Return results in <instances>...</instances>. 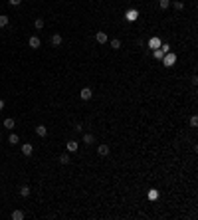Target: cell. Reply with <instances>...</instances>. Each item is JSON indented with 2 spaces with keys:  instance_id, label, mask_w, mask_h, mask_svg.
<instances>
[{
  "instance_id": "obj_17",
  "label": "cell",
  "mask_w": 198,
  "mask_h": 220,
  "mask_svg": "<svg viewBox=\"0 0 198 220\" xmlns=\"http://www.w3.org/2000/svg\"><path fill=\"white\" fill-rule=\"evenodd\" d=\"M8 22H10V18H8V16L0 14V28H6V26H8Z\"/></svg>"
},
{
  "instance_id": "obj_6",
  "label": "cell",
  "mask_w": 198,
  "mask_h": 220,
  "mask_svg": "<svg viewBox=\"0 0 198 220\" xmlns=\"http://www.w3.org/2000/svg\"><path fill=\"white\" fill-rule=\"evenodd\" d=\"M95 40H97V44H107V34L105 32H97L95 34Z\"/></svg>"
},
{
  "instance_id": "obj_14",
  "label": "cell",
  "mask_w": 198,
  "mask_h": 220,
  "mask_svg": "<svg viewBox=\"0 0 198 220\" xmlns=\"http://www.w3.org/2000/svg\"><path fill=\"white\" fill-rule=\"evenodd\" d=\"M137 16H139V12H137V10H129V12H127V20H129V22L137 20Z\"/></svg>"
},
{
  "instance_id": "obj_24",
  "label": "cell",
  "mask_w": 198,
  "mask_h": 220,
  "mask_svg": "<svg viewBox=\"0 0 198 220\" xmlns=\"http://www.w3.org/2000/svg\"><path fill=\"white\" fill-rule=\"evenodd\" d=\"M172 6H175V10H182L184 8V4L180 2V0H176V2H172Z\"/></svg>"
},
{
  "instance_id": "obj_2",
  "label": "cell",
  "mask_w": 198,
  "mask_h": 220,
  "mask_svg": "<svg viewBox=\"0 0 198 220\" xmlns=\"http://www.w3.org/2000/svg\"><path fill=\"white\" fill-rule=\"evenodd\" d=\"M28 46H30V48H32V50H38L40 46H42V40H40L38 36H32V38L28 40Z\"/></svg>"
},
{
  "instance_id": "obj_7",
  "label": "cell",
  "mask_w": 198,
  "mask_h": 220,
  "mask_svg": "<svg viewBox=\"0 0 198 220\" xmlns=\"http://www.w3.org/2000/svg\"><path fill=\"white\" fill-rule=\"evenodd\" d=\"M77 149H79V143H77V141H67V151H70V153H76Z\"/></svg>"
},
{
  "instance_id": "obj_26",
  "label": "cell",
  "mask_w": 198,
  "mask_h": 220,
  "mask_svg": "<svg viewBox=\"0 0 198 220\" xmlns=\"http://www.w3.org/2000/svg\"><path fill=\"white\" fill-rule=\"evenodd\" d=\"M8 2H10V6H20L22 4V0H8Z\"/></svg>"
},
{
  "instance_id": "obj_23",
  "label": "cell",
  "mask_w": 198,
  "mask_h": 220,
  "mask_svg": "<svg viewBox=\"0 0 198 220\" xmlns=\"http://www.w3.org/2000/svg\"><path fill=\"white\" fill-rule=\"evenodd\" d=\"M149 198H151V200H156V198H159V191H155V188H153V191L149 192Z\"/></svg>"
},
{
  "instance_id": "obj_5",
  "label": "cell",
  "mask_w": 198,
  "mask_h": 220,
  "mask_svg": "<svg viewBox=\"0 0 198 220\" xmlns=\"http://www.w3.org/2000/svg\"><path fill=\"white\" fill-rule=\"evenodd\" d=\"M32 153H34L32 143H24V145H22V155H26V157H32Z\"/></svg>"
},
{
  "instance_id": "obj_18",
  "label": "cell",
  "mask_w": 198,
  "mask_h": 220,
  "mask_svg": "<svg viewBox=\"0 0 198 220\" xmlns=\"http://www.w3.org/2000/svg\"><path fill=\"white\" fill-rule=\"evenodd\" d=\"M93 141H95V137H93V135H91V133H85V135H83V143L91 145V143H93Z\"/></svg>"
},
{
  "instance_id": "obj_15",
  "label": "cell",
  "mask_w": 198,
  "mask_h": 220,
  "mask_svg": "<svg viewBox=\"0 0 198 220\" xmlns=\"http://www.w3.org/2000/svg\"><path fill=\"white\" fill-rule=\"evenodd\" d=\"M109 46H111V50H119V48H121V40L113 38L111 42H109Z\"/></svg>"
},
{
  "instance_id": "obj_25",
  "label": "cell",
  "mask_w": 198,
  "mask_h": 220,
  "mask_svg": "<svg viewBox=\"0 0 198 220\" xmlns=\"http://www.w3.org/2000/svg\"><path fill=\"white\" fill-rule=\"evenodd\" d=\"M190 125H192V127H196V125H198V117H196V115L190 117Z\"/></svg>"
},
{
  "instance_id": "obj_21",
  "label": "cell",
  "mask_w": 198,
  "mask_h": 220,
  "mask_svg": "<svg viewBox=\"0 0 198 220\" xmlns=\"http://www.w3.org/2000/svg\"><path fill=\"white\" fill-rule=\"evenodd\" d=\"M67 163H70V155L63 153V155L60 157V165H67Z\"/></svg>"
},
{
  "instance_id": "obj_10",
  "label": "cell",
  "mask_w": 198,
  "mask_h": 220,
  "mask_svg": "<svg viewBox=\"0 0 198 220\" xmlns=\"http://www.w3.org/2000/svg\"><path fill=\"white\" fill-rule=\"evenodd\" d=\"M149 48H153V50L160 48V40L159 38H151V40H149Z\"/></svg>"
},
{
  "instance_id": "obj_3",
  "label": "cell",
  "mask_w": 198,
  "mask_h": 220,
  "mask_svg": "<svg viewBox=\"0 0 198 220\" xmlns=\"http://www.w3.org/2000/svg\"><path fill=\"white\" fill-rule=\"evenodd\" d=\"M79 97H81L83 101H89L91 97H93V91H91L89 87H83V89H81V93H79Z\"/></svg>"
},
{
  "instance_id": "obj_19",
  "label": "cell",
  "mask_w": 198,
  "mask_h": 220,
  "mask_svg": "<svg viewBox=\"0 0 198 220\" xmlns=\"http://www.w3.org/2000/svg\"><path fill=\"white\" fill-rule=\"evenodd\" d=\"M153 56H155L156 60H162V56H165V52H162V50H160V48H156V50H153Z\"/></svg>"
},
{
  "instance_id": "obj_4",
  "label": "cell",
  "mask_w": 198,
  "mask_h": 220,
  "mask_svg": "<svg viewBox=\"0 0 198 220\" xmlns=\"http://www.w3.org/2000/svg\"><path fill=\"white\" fill-rule=\"evenodd\" d=\"M97 155H99V157H107V155H109V145L101 143V145L97 147Z\"/></svg>"
},
{
  "instance_id": "obj_13",
  "label": "cell",
  "mask_w": 198,
  "mask_h": 220,
  "mask_svg": "<svg viewBox=\"0 0 198 220\" xmlns=\"http://www.w3.org/2000/svg\"><path fill=\"white\" fill-rule=\"evenodd\" d=\"M14 119H12V117H6V119H4V127H6V129H14Z\"/></svg>"
},
{
  "instance_id": "obj_28",
  "label": "cell",
  "mask_w": 198,
  "mask_h": 220,
  "mask_svg": "<svg viewBox=\"0 0 198 220\" xmlns=\"http://www.w3.org/2000/svg\"><path fill=\"white\" fill-rule=\"evenodd\" d=\"M4 109V99H0V111Z\"/></svg>"
},
{
  "instance_id": "obj_12",
  "label": "cell",
  "mask_w": 198,
  "mask_h": 220,
  "mask_svg": "<svg viewBox=\"0 0 198 220\" xmlns=\"http://www.w3.org/2000/svg\"><path fill=\"white\" fill-rule=\"evenodd\" d=\"M8 143H10V145H18V143H20V137H18L16 133H10V137H8Z\"/></svg>"
},
{
  "instance_id": "obj_20",
  "label": "cell",
  "mask_w": 198,
  "mask_h": 220,
  "mask_svg": "<svg viewBox=\"0 0 198 220\" xmlns=\"http://www.w3.org/2000/svg\"><path fill=\"white\" fill-rule=\"evenodd\" d=\"M34 26H36V30H42L44 28V18H36L34 20Z\"/></svg>"
},
{
  "instance_id": "obj_9",
  "label": "cell",
  "mask_w": 198,
  "mask_h": 220,
  "mask_svg": "<svg viewBox=\"0 0 198 220\" xmlns=\"http://www.w3.org/2000/svg\"><path fill=\"white\" fill-rule=\"evenodd\" d=\"M50 42H52V46H60V44L63 42V38H61L60 34H54V36H52V40H50Z\"/></svg>"
},
{
  "instance_id": "obj_27",
  "label": "cell",
  "mask_w": 198,
  "mask_h": 220,
  "mask_svg": "<svg viewBox=\"0 0 198 220\" xmlns=\"http://www.w3.org/2000/svg\"><path fill=\"white\" fill-rule=\"evenodd\" d=\"M73 129H76V131H77V133H81V131H83V127H81V125H79V123H77V125H76V127H73Z\"/></svg>"
},
{
  "instance_id": "obj_16",
  "label": "cell",
  "mask_w": 198,
  "mask_h": 220,
  "mask_svg": "<svg viewBox=\"0 0 198 220\" xmlns=\"http://www.w3.org/2000/svg\"><path fill=\"white\" fill-rule=\"evenodd\" d=\"M24 216H26V214H24L22 210H14V212H12V220H24Z\"/></svg>"
},
{
  "instance_id": "obj_11",
  "label": "cell",
  "mask_w": 198,
  "mask_h": 220,
  "mask_svg": "<svg viewBox=\"0 0 198 220\" xmlns=\"http://www.w3.org/2000/svg\"><path fill=\"white\" fill-rule=\"evenodd\" d=\"M36 135H38V137H46V135H48V129L44 127V125H38V127H36Z\"/></svg>"
},
{
  "instance_id": "obj_8",
  "label": "cell",
  "mask_w": 198,
  "mask_h": 220,
  "mask_svg": "<svg viewBox=\"0 0 198 220\" xmlns=\"http://www.w3.org/2000/svg\"><path fill=\"white\" fill-rule=\"evenodd\" d=\"M30 192H32V191H30V187H28V184L20 187V196H22V198H28V196H30Z\"/></svg>"
},
{
  "instance_id": "obj_22",
  "label": "cell",
  "mask_w": 198,
  "mask_h": 220,
  "mask_svg": "<svg viewBox=\"0 0 198 220\" xmlns=\"http://www.w3.org/2000/svg\"><path fill=\"white\" fill-rule=\"evenodd\" d=\"M159 6H160L162 10H166V8L170 6V0H159Z\"/></svg>"
},
{
  "instance_id": "obj_1",
  "label": "cell",
  "mask_w": 198,
  "mask_h": 220,
  "mask_svg": "<svg viewBox=\"0 0 198 220\" xmlns=\"http://www.w3.org/2000/svg\"><path fill=\"white\" fill-rule=\"evenodd\" d=\"M162 62H165L166 67H172V66H175V62H176V56H175V54H165V56H162Z\"/></svg>"
}]
</instances>
